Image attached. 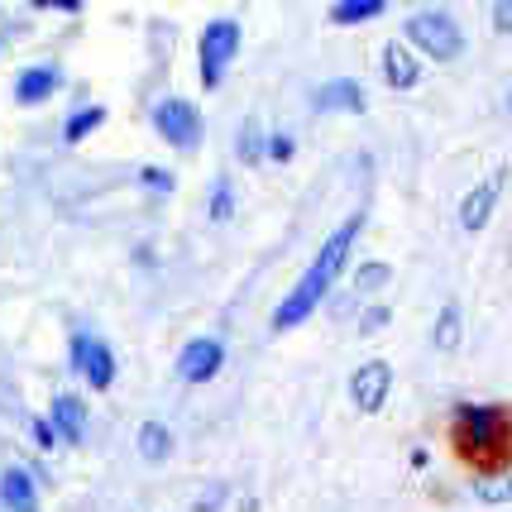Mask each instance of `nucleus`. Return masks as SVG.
<instances>
[{
    "mask_svg": "<svg viewBox=\"0 0 512 512\" xmlns=\"http://www.w3.org/2000/svg\"><path fill=\"white\" fill-rule=\"evenodd\" d=\"M292 154H297V139L292 134H268V154L264 158H273V163H292Z\"/></svg>",
    "mask_w": 512,
    "mask_h": 512,
    "instance_id": "a878e982",
    "label": "nucleus"
},
{
    "mask_svg": "<svg viewBox=\"0 0 512 512\" xmlns=\"http://www.w3.org/2000/svg\"><path fill=\"white\" fill-rule=\"evenodd\" d=\"M450 446L479 474L512 469V407L503 402H455L450 407Z\"/></svg>",
    "mask_w": 512,
    "mask_h": 512,
    "instance_id": "f03ea898",
    "label": "nucleus"
},
{
    "mask_svg": "<svg viewBox=\"0 0 512 512\" xmlns=\"http://www.w3.org/2000/svg\"><path fill=\"white\" fill-rule=\"evenodd\" d=\"M240 44H245V29L240 20H211L197 34V72H201V87L206 91H221L225 72L235 67L240 58Z\"/></svg>",
    "mask_w": 512,
    "mask_h": 512,
    "instance_id": "20e7f679",
    "label": "nucleus"
},
{
    "mask_svg": "<svg viewBox=\"0 0 512 512\" xmlns=\"http://www.w3.org/2000/svg\"><path fill=\"white\" fill-rule=\"evenodd\" d=\"M508 182H512V168L508 163H498L489 178H479L465 197H460V206H455V225H460L465 235H479V230L493 221V211H498V201H503V187H508Z\"/></svg>",
    "mask_w": 512,
    "mask_h": 512,
    "instance_id": "423d86ee",
    "label": "nucleus"
},
{
    "mask_svg": "<svg viewBox=\"0 0 512 512\" xmlns=\"http://www.w3.org/2000/svg\"><path fill=\"white\" fill-rule=\"evenodd\" d=\"M407 460H412V469H426V465H431V450H422V446H417V450H412V455H407Z\"/></svg>",
    "mask_w": 512,
    "mask_h": 512,
    "instance_id": "c756f323",
    "label": "nucleus"
},
{
    "mask_svg": "<svg viewBox=\"0 0 512 512\" xmlns=\"http://www.w3.org/2000/svg\"><path fill=\"white\" fill-rule=\"evenodd\" d=\"M503 111H508V115H512V87H508V96H503Z\"/></svg>",
    "mask_w": 512,
    "mask_h": 512,
    "instance_id": "2f4dec72",
    "label": "nucleus"
},
{
    "mask_svg": "<svg viewBox=\"0 0 512 512\" xmlns=\"http://www.w3.org/2000/svg\"><path fill=\"white\" fill-rule=\"evenodd\" d=\"M364 206L359 211H350L345 221L335 225L331 235L321 240V249L312 254V264L302 268V278L288 288V297L273 307V316H268V326H273V335H288V331H297L302 321H312L316 316V307L326 302L335 292V283H340V273H345V264H350V254H355V245H359V235H364Z\"/></svg>",
    "mask_w": 512,
    "mask_h": 512,
    "instance_id": "f257e3e1",
    "label": "nucleus"
},
{
    "mask_svg": "<svg viewBox=\"0 0 512 512\" xmlns=\"http://www.w3.org/2000/svg\"><path fill=\"white\" fill-rule=\"evenodd\" d=\"M388 15V0H335L326 10V20L340 24V29H355V24H374Z\"/></svg>",
    "mask_w": 512,
    "mask_h": 512,
    "instance_id": "dca6fc26",
    "label": "nucleus"
},
{
    "mask_svg": "<svg viewBox=\"0 0 512 512\" xmlns=\"http://www.w3.org/2000/svg\"><path fill=\"white\" fill-rule=\"evenodd\" d=\"M388 283H393V264H383V259L359 264V273H355V292H359V297H374V292H383Z\"/></svg>",
    "mask_w": 512,
    "mask_h": 512,
    "instance_id": "412c9836",
    "label": "nucleus"
},
{
    "mask_svg": "<svg viewBox=\"0 0 512 512\" xmlns=\"http://www.w3.org/2000/svg\"><path fill=\"white\" fill-rule=\"evenodd\" d=\"M29 436H34V446H39V450H53V446H58V436H53L48 417H34V422H29Z\"/></svg>",
    "mask_w": 512,
    "mask_h": 512,
    "instance_id": "cd10ccee",
    "label": "nucleus"
},
{
    "mask_svg": "<svg viewBox=\"0 0 512 512\" xmlns=\"http://www.w3.org/2000/svg\"><path fill=\"white\" fill-rule=\"evenodd\" d=\"M139 182H144L149 192H173V187H178L173 168H158V163H144V168H139Z\"/></svg>",
    "mask_w": 512,
    "mask_h": 512,
    "instance_id": "b1692460",
    "label": "nucleus"
},
{
    "mask_svg": "<svg viewBox=\"0 0 512 512\" xmlns=\"http://www.w3.org/2000/svg\"><path fill=\"white\" fill-rule=\"evenodd\" d=\"M149 120H154L158 139L173 144V149H182V154H197L201 144H206V120H201V111L192 106V101H182V96H163V101H154Z\"/></svg>",
    "mask_w": 512,
    "mask_h": 512,
    "instance_id": "39448f33",
    "label": "nucleus"
},
{
    "mask_svg": "<svg viewBox=\"0 0 512 512\" xmlns=\"http://www.w3.org/2000/svg\"><path fill=\"white\" fill-rule=\"evenodd\" d=\"M388 321H393V307H388V302H369V307L359 312V335H379Z\"/></svg>",
    "mask_w": 512,
    "mask_h": 512,
    "instance_id": "5701e85b",
    "label": "nucleus"
},
{
    "mask_svg": "<svg viewBox=\"0 0 512 512\" xmlns=\"http://www.w3.org/2000/svg\"><path fill=\"white\" fill-rule=\"evenodd\" d=\"M379 67H383V87L388 91H417L422 87V77H426L422 58L402 44V39H388V44H383Z\"/></svg>",
    "mask_w": 512,
    "mask_h": 512,
    "instance_id": "9d476101",
    "label": "nucleus"
},
{
    "mask_svg": "<svg viewBox=\"0 0 512 512\" xmlns=\"http://www.w3.org/2000/svg\"><path fill=\"white\" fill-rule=\"evenodd\" d=\"M67 359H72V369H77L96 393H106V388L115 383V355H111V345H106V340L77 331L72 340H67Z\"/></svg>",
    "mask_w": 512,
    "mask_h": 512,
    "instance_id": "6e6552de",
    "label": "nucleus"
},
{
    "mask_svg": "<svg viewBox=\"0 0 512 512\" xmlns=\"http://www.w3.org/2000/svg\"><path fill=\"white\" fill-rule=\"evenodd\" d=\"M474 498L489 503V508H508L512 503V469H503V474H479V479H474Z\"/></svg>",
    "mask_w": 512,
    "mask_h": 512,
    "instance_id": "6ab92c4d",
    "label": "nucleus"
},
{
    "mask_svg": "<svg viewBox=\"0 0 512 512\" xmlns=\"http://www.w3.org/2000/svg\"><path fill=\"white\" fill-rule=\"evenodd\" d=\"M235 154H240V163H249V168L264 163L268 139H264V130H259V120H245V125H240V149H235Z\"/></svg>",
    "mask_w": 512,
    "mask_h": 512,
    "instance_id": "4be33fe9",
    "label": "nucleus"
},
{
    "mask_svg": "<svg viewBox=\"0 0 512 512\" xmlns=\"http://www.w3.org/2000/svg\"><path fill=\"white\" fill-rule=\"evenodd\" d=\"M393 398V364L388 359H364L350 374V402H355L359 417H379Z\"/></svg>",
    "mask_w": 512,
    "mask_h": 512,
    "instance_id": "0eeeda50",
    "label": "nucleus"
},
{
    "mask_svg": "<svg viewBox=\"0 0 512 512\" xmlns=\"http://www.w3.org/2000/svg\"><path fill=\"white\" fill-rule=\"evenodd\" d=\"M134 446H139V455H144L149 465H163V460L173 455V431L158 422V417H149V422L134 431Z\"/></svg>",
    "mask_w": 512,
    "mask_h": 512,
    "instance_id": "f3484780",
    "label": "nucleus"
},
{
    "mask_svg": "<svg viewBox=\"0 0 512 512\" xmlns=\"http://www.w3.org/2000/svg\"><path fill=\"white\" fill-rule=\"evenodd\" d=\"M206 221L211 225H230L235 221V182L221 178L211 187V197H206Z\"/></svg>",
    "mask_w": 512,
    "mask_h": 512,
    "instance_id": "aec40b11",
    "label": "nucleus"
},
{
    "mask_svg": "<svg viewBox=\"0 0 512 512\" xmlns=\"http://www.w3.org/2000/svg\"><path fill=\"white\" fill-rule=\"evenodd\" d=\"M240 512H259V498H240Z\"/></svg>",
    "mask_w": 512,
    "mask_h": 512,
    "instance_id": "7c9ffc66",
    "label": "nucleus"
},
{
    "mask_svg": "<svg viewBox=\"0 0 512 512\" xmlns=\"http://www.w3.org/2000/svg\"><path fill=\"white\" fill-rule=\"evenodd\" d=\"M225 503H230V489H225V484H206V489H201V498L192 503V512H221Z\"/></svg>",
    "mask_w": 512,
    "mask_h": 512,
    "instance_id": "393cba45",
    "label": "nucleus"
},
{
    "mask_svg": "<svg viewBox=\"0 0 512 512\" xmlns=\"http://www.w3.org/2000/svg\"><path fill=\"white\" fill-rule=\"evenodd\" d=\"M0 503L10 512H39V489H34V479H29V469L10 465L0 474Z\"/></svg>",
    "mask_w": 512,
    "mask_h": 512,
    "instance_id": "2eb2a0df",
    "label": "nucleus"
},
{
    "mask_svg": "<svg viewBox=\"0 0 512 512\" xmlns=\"http://www.w3.org/2000/svg\"><path fill=\"white\" fill-rule=\"evenodd\" d=\"M106 106H96V101H91V106H82V111H72L63 120V139L67 144H82V139H91V134L101 130V125H106Z\"/></svg>",
    "mask_w": 512,
    "mask_h": 512,
    "instance_id": "a211bd4d",
    "label": "nucleus"
},
{
    "mask_svg": "<svg viewBox=\"0 0 512 512\" xmlns=\"http://www.w3.org/2000/svg\"><path fill=\"white\" fill-rule=\"evenodd\" d=\"M48 426H53V436L63 446H82L87 441V402L77 393H58L48 402Z\"/></svg>",
    "mask_w": 512,
    "mask_h": 512,
    "instance_id": "ddd939ff",
    "label": "nucleus"
},
{
    "mask_svg": "<svg viewBox=\"0 0 512 512\" xmlns=\"http://www.w3.org/2000/svg\"><path fill=\"white\" fill-rule=\"evenodd\" d=\"M63 91V67L58 63H34L15 77V106H44Z\"/></svg>",
    "mask_w": 512,
    "mask_h": 512,
    "instance_id": "f8f14e48",
    "label": "nucleus"
},
{
    "mask_svg": "<svg viewBox=\"0 0 512 512\" xmlns=\"http://www.w3.org/2000/svg\"><path fill=\"white\" fill-rule=\"evenodd\" d=\"M489 24H493V34H512V0H493Z\"/></svg>",
    "mask_w": 512,
    "mask_h": 512,
    "instance_id": "bb28decb",
    "label": "nucleus"
},
{
    "mask_svg": "<svg viewBox=\"0 0 512 512\" xmlns=\"http://www.w3.org/2000/svg\"><path fill=\"white\" fill-rule=\"evenodd\" d=\"M465 345V307L460 302H441V312L431 321V350L436 355H455Z\"/></svg>",
    "mask_w": 512,
    "mask_h": 512,
    "instance_id": "4468645a",
    "label": "nucleus"
},
{
    "mask_svg": "<svg viewBox=\"0 0 512 512\" xmlns=\"http://www.w3.org/2000/svg\"><path fill=\"white\" fill-rule=\"evenodd\" d=\"M221 369H225V340L197 335V340L182 345V355H178V379L182 383H211Z\"/></svg>",
    "mask_w": 512,
    "mask_h": 512,
    "instance_id": "1a4fd4ad",
    "label": "nucleus"
},
{
    "mask_svg": "<svg viewBox=\"0 0 512 512\" xmlns=\"http://www.w3.org/2000/svg\"><path fill=\"white\" fill-rule=\"evenodd\" d=\"M34 10H53V15H82V0H34Z\"/></svg>",
    "mask_w": 512,
    "mask_h": 512,
    "instance_id": "c85d7f7f",
    "label": "nucleus"
},
{
    "mask_svg": "<svg viewBox=\"0 0 512 512\" xmlns=\"http://www.w3.org/2000/svg\"><path fill=\"white\" fill-rule=\"evenodd\" d=\"M402 44L426 63H455V58H465L469 39L450 10H417L402 24Z\"/></svg>",
    "mask_w": 512,
    "mask_h": 512,
    "instance_id": "7ed1b4c3",
    "label": "nucleus"
},
{
    "mask_svg": "<svg viewBox=\"0 0 512 512\" xmlns=\"http://www.w3.org/2000/svg\"><path fill=\"white\" fill-rule=\"evenodd\" d=\"M312 111L321 115H364L369 111V96H364V87H359L355 77H331V82H321V87L312 91Z\"/></svg>",
    "mask_w": 512,
    "mask_h": 512,
    "instance_id": "9b49d317",
    "label": "nucleus"
}]
</instances>
